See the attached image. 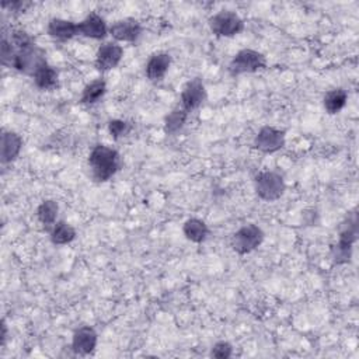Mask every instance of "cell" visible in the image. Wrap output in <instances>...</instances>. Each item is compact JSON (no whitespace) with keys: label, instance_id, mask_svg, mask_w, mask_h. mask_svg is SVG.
<instances>
[{"label":"cell","instance_id":"6da1fadb","mask_svg":"<svg viewBox=\"0 0 359 359\" xmlns=\"http://www.w3.org/2000/svg\"><path fill=\"white\" fill-rule=\"evenodd\" d=\"M89 167L94 181H110L121 167L120 153L110 146L96 145L89 155Z\"/></svg>","mask_w":359,"mask_h":359},{"label":"cell","instance_id":"7a4b0ae2","mask_svg":"<svg viewBox=\"0 0 359 359\" xmlns=\"http://www.w3.org/2000/svg\"><path fill=\"white\" fill-rule=\"evenodd\" d=\"M254 190L260 199L265 202H274L279 199L285 190L286 184L283 177L276 171H260L254 178Z\"/></svg>","mask_w":359,"mask_h":359},{"label":"cell","instance_id":"3957f363","mask_svg":"<svg viewBox=\"0 0 359 359\" xmlns=\"http://www.w3.org/2000/svg\"><path fill=\"white\" fill-rule=\"evenodd\" d=\"M211 33L219 38H233L244 31V20L232 10H220L208 20Z\"/></svg>","mask_w":359,"mask_h":359},{"label":"cell","instance_id":"277c9868","mask_svg":"<svg viewBox=\"0 0 359 359\" xmlns=\"http://www.w3.org/2000/svg\"><path fill=\"white\" fill-rule=\"evenodd\" d=\"M265 68H267V58L264 54L255 50L244 48L232 58L227 71L230 76L236 78L246 73H255Z\"/></svg>","mask_w":359,"mask_h":359},{"label":"cell","instance_id":"5b68a950","mask_svg":"<svg viewBox=\"0 0 359 359\" xmlns=\"http://www.w3.org/2000/svg\"><path fill=\"white\" fill-rule=\"evenodd\" d=\"M264 237L265 233L260 226L254 223H247L236 230V233L232 236L230 247L239 255H246L257 250L262 244Z\"/></svg>","mask_w":359,"mask_h":359},{"label":"cell","instance_id":"8992f818","mask_svg":"<svg viewBox=\"0 0 359 359\" xmlns=\"http://www.w3.org/2000/svg\"><path fill=\"white\" fill-rule=\"evenodd\" d=\"M356 213L352 215L351 219H348V223L344 225L342 230L339 232L338 236V241L331 247V258L334 261V264L337 265H342V264H348L351 261L352 257V248H353V243L356 240Z\"/></svg>","mask_w":359,"mask_h":359},{"label":"cell","instance_id":"52a82bcc","mask_svg":"<svg viewBox=\"0 0 359 359\" xmlns=\"http://www.w3.org/2000/svg\"><path fill=\"white\" fill-rule=\"evenodd\" d=\"M285 143H286L285 131L275 127H269V125L262 127L257 132L253 142L254 148L265 155H272L279 152L281 149H283Z\"/></svg>","mask_w":359,"mask_h":359},{"label":"cell","instance_id":"ba28073f","mask_svg":"<svg viewBox=\"0 0 359 359\" xmlns=\"http://www.w3.org/2000/svg\"><path fill=\"white\" fill-rule=\"evenodd\" d=\"M124 58V48L118 43H104L96 54L94 66L99 72H110L115 69Z\"/></svg>","mask_w":359,"mask_h":359},{"label":"cell","instance_id":"9c48e42d","mask_svg":"<svg viewBox=\"0 0 359 359\" xmlns=\"http://www.w3.org/2000/svg\"><path fill=\"white\" fill-rule=\"evenodd\" d=\"M206 100V89L204 82L199 78L191 79L181 92V108H184L188 114L198 110Z\"/></svg>","mask_w":359,"mask_h":359},{"label":"cell","instance_id":"30bf717a","mask_svg":"<svg viewBox=\"0 0 359 359\" xmlns=\"http://www.w3.org/2000/svg\"><path fill=\"white\" fill-rule=\"evenodd\" d=\"M143 33L142 24L132 17L117 20L110 27V36L115 40V43H136Z\"/></svg>","mask_w":359,"mask_h":359},{"label":"cell","instance_id":"8fae6325","mask_svg":"<svg viewBox=\"0 0 359 359\" xmlns=\"http://www.w3.org/2000/svg\"><path fill=\"white\" fill-rule=\"evenodd\" d=\"M79 34L90 40L101 41L110 36V27L99 13L92 12L79 23Z\"/></svg>","mask_w":359,"mask_h":359},{"label":"cell","instance_id":"7c38bea8","mask_svg":"<svg viewBox=\"0 0 359 359\" xmlns=\"http://www.w3.org/2000/svg\"><path fill=\"white\" fill-rule=\"evenodd\" d=\"M97 342H99V335H97L96 330L90 325H83L73 332L71 346L75 353L87 356L94 352Z\"/></svg>","mask_w":359,"mask_h":359},{"label":"cell","instance_id":"4fadbf2b","mask_svg":"<svg viewBox=\"0 0 359 359\" xmlns=\"http://www.w3.org/2000/svg\"><path fill=\"white\" fill-rule=\"evenodd\" d=\"M23 138L15 131L2 132V143H0V160L3 164H9L15 162L23 149Z\"/></svg>","mask_w":359,"mask_h":359},{"label":"cell","instance_id":"5bb4252c","mask_svg":"<svg viewBox=\"0 0 359 359\" xmlns=\"http://www.w3.org/2000/svg\"><path fill=\"white\" fill-rule=\"evenodd\" d=\"M47 34L58 41H68L72 40L79 34V23H75L72 20L54 17L50 20L47 26Z\"/></svg>","mask_w":359,"mask_h":359},{"label":"cell","instance_id":"9a60e30c","mask_svg":"<svg viewBox=\"0 0 359 359\" xmlns=\"http://www.w3.org/2000/svg\"><path fill=\"white\" fill-rule=\"evenodd\" d=\"M170 66H171V57H170V54H167V52H156L146 62V68H145L146 78L150 82H155V83L160 82L167 75Z\"/></svg>","mask_w":359,"mask_h":359},{"label":"cell","instance_id":"2e32d148","mask_svg":"<svg viewBox=\"0 0 359 359\" xmlns=\"http://www.w3.org/2000/svg\"><path fill=\"white\" fill-rule=\"evenodd\" d=\"M33 79H34V85L40 89V90H44V92H51V90H55L59 85V73L58 71L51 66L50 64H45L43 65L34 75H33Z\"/></svg>","mask_w":359,"mask_h":359},{"label":"cell","instance_id":"e0dca14e","mask_svg":"<svg viewBox=\"0 0 359 359\" xmlns=\"http://www.w3.org/2000/svg\"><path fill=\"white\" fill-rule=\"evenodd\" d=\"M183 233H184L185 239L190 240L191 243L201 244V243H204L208 239L209 227H208V225L202 219L191 218V219L184 222Z\"/></svg>","mask_w":359,"mask_h":359},{"label":"cell","instance_id":"ac0fdd59","mask_svg":"<svg viewBox=\"0 0 359 359\" xmlns=\"http://www.w3.org/2000/svg\"><path fill=\"white\" fill-rule=\"evenodd\" d=\"M107 93V82L104 79H96L87 83L80 94L79 103L83 106L97 104Z\"/></svg>","mask_w":359,"mask_h":359},{"label":"cell","instance_id":"d6986e66","mask_svg":"<svg viewBox=\"0 0 359 359\" xmlns=\"http://www.w3.org/2000/svg\"><path fill=\"white\" fill-rule=\"evenodd\" d=\"M346 103H348V93L341 87L327 92L323 97V107L325 113L330 115H335L341 113L345 108Z\"/></svg>","mask_w":359,"mask_h":359},{"label":"cell","instance_id":"ffe728a7","mask_svg":"<svg viewBox=\"0 0 359 359\" xmlns=\"http://www.w3.org/2000/svg\"><path fill=\"white\" fill-rule=\"evenodd\" d=\"M78 233H76V229L65 222V220H59L57 222L52 229L50 230V237H51V241L52 244L55 246H66V244H71L75 239H76Z\"/></svg>","mask_w":359,"mask_h":359},{"label":"cell","instance_id":"44dd1931","mask_svg":"<svg viewBox=\"0 0 359 359\" xmlns=\"http://www.w3.org/2000/svg\"><path fill=\"white\" fill-rule=\"evenodd\" d=\"M58 213H59V205L54 199H45L43 201L37 208V219L45 229H52V226L58 222Z\"/></svg>","mask_w":359,"mask_h":359},{"label":"cell","instance_id":"7402d4cb","mask_svg":"<svg viewBox=\"0 0 359 359\" xmlns=\"http://www.w3.org/2000/svg\"><path fill=\"white\" fill-rule=\"evenodd\" d=\"M187 120H188V113L184 108L181 107L174 108L164 118V132L167 135H176L184 128Z\"/></svg>","mask_w":359,"mask_h":359},{"label":"cell","instance_id":"603a6c76","mask_svg":"<svg viewBox=\"0 0 359 359\" xmlns=\"http://www.w3.org/2000/svg\"><path fill=\"white\" fill-rule=\"evenodd\" d=\"M131 129H132V125L124 120H111L108 122V132L115 141L127 136L131 132Z\"/></svg>","mask_w":359,"mask_h":359},{"label":"cell","instance_id":"cb8c5ba5","mask_svg":"<svg viewBox=\"0 0 359 359\" xmlns=\"http://www.w3.org/2000/svg\"><path fill=\"white\" fill-rule=\"evenodd\" d=\"M233 355V346L227 341L216 342L211 349V356L218 359H229Z\"/></svg>","mask_w":359,"mask_h":359},{"label":"cell","instance_id":"d4e9b609","mask_svg":"<svg viewBox=\"0 0 359 359\" xmlns=\"http://www.w3.org/2000/svg\"><path fill=\"white\" fill-rule=\"evenodd\" d=\"M33 3L31 2H3L2 6L6 9L9 8L10 12H26Z\"/></svg>","mask_w":359,"mask_h":359},{"label":"cell","instance_id":"484cf974","mask_svg":"<svg viewBox=\"0 0 359 359\" xmlns=\"http://www.w3.org/2000/svg\"><path fill=\"white\" fill-rule=\"evenodd\" d=\"M8 339V324L5 320H2V346H5Z\"/></svg>","mask_w":359,"mask_h":359}]
</instances>
